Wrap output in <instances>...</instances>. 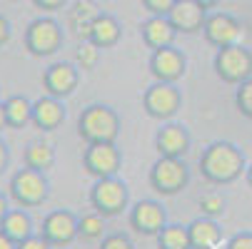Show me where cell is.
Returning a JSON list of instances; mask_svg holds the SVG:
<instances>
[{"mask_svg":"<svg viewBox=\"0 0 252 249\" xmlns=\"http://www.w3.org/2000/svg\"><path fill=\"white\" fill-rule=\"evenodd\" d=\"M197 167H200L202 180H207L215 187H225V185L237 182L247 172V160L237 145H232L227 139H218V142H210L202 150Z\"/></svg>","mask_w":252,"mask_h":249,"instance_id":"obj_1","label":"cell"},{"mask_svg":"<svg viewBox=\"0 0 252 249\" xmlns=\"http://www.w3.org/2000/svg\"><path fill=\"white\" fill-rule=\"evenodd\" d=\"M120 135V115L110 105H88L78 117V137L85 145H105V142H115Z\"/></svg>","mask_w":252,"mask_h":249,"instance_id":"obj_2","label":"cell"},{"mask_svg":"<svg viewBox=\"0 0 252 249\" xmlns=\"http://www.w3.org/2000/svg\"><path fill=\"white\" fill-rule=\"evenodd\" d=\"M90 207H93V212H97V215L105 217V220L120 217L123 212L130 209V187H127V182H123L118 174L95 180L93 187H90Z\"/></svg>","mask_w":252,"mask_h":249,"instance_id":"obj_3","label":"cell"},{"mask_svg":"<svg viewBox=\"0 0 252 249\" xmlns=\"http://www.w3.org/2000/svg\"><path fill=\"white\" fill-rule=\"evenodd\" d=\"M8 194L20 209H35L50 197V182L43 172L35 169H18L8 182Z\"/></svg>","mask_w":252,"mask_h":249,"instance_id":"obj_4","label":"cell"},{"mask_svg":"<svg viewBox=\"0 0 252 249\" xmlns=\"http://www.w3.org/2000/svg\"><path fill=\"white\" fill-rule=\"evenodd\" d=\"M150 187L162 197H175L190 185V167L177 157H158L148 174Z\"/></svg>","mask_w":252,"mask_h":249,"instance_id":"obj_5","label":"cell"},{"mask_svg":"<svg viewBox=\"0 0 252 249\" xmlns=\"http://www.w3.org/2000/svg\"><path fill=\"white\" fill-rule=\"evenodd\" d=\"M63 43H65V32H63V25L55 18L40 15L25 28V48L35 57L55 55L63 48Z\"/></svg>","mask_w":252,"mask_h":249,"instance_id":"obj_6","label":"cell"},{"mask_svg":"<svg viewBox=\"0 0 252 249\" xmlns=\"http://www.w3.org/2000/svg\"><path fill=\"white\" fill-rule=\"evenodd\" d=\"M215 75L227 85H242L245 80L252 78V50H247L245 45H230L215 53L212 60Z\"/></svg>","mask_w":252,"mask_h":249,"instance_id":"obj_7","label":"cell"},{"mask_svg":"<svg viewBox=\"0 0 252 249\" xmlns=\"http://www.w3.org/2000/svg\"><path fill=\"white\" fill-rule=\"evenodd\" d=\"M142 108L153 120L170 122L183 110V90L172 83H153L142 92Z\"/></svg>","mask_w":252,"mask_h":249,"instance_id":"obj_8","label":"cell"},{"mask_svg":"<svg viewBox=\"0 0 252 249\" xmlns=\"http://www.w3.org/2000/svg\"><path fill=\"white\" fill-rule=\"evenodd\" d=\"M127 224L140 237H158L170 222L162 202L158 199H140L127 209Z\"/></svg>","mask_w":252,"mask_h":249,"instance_id":"obj_9","label":"cell"},{"mask_svg":"<svg viewBox=\"0 0 252 249\" xmlns=\"http://www.w3.org/2000/svg\"><path fill=\"white\" fill-rule=\"evenodd\" d=\"M53 249H67L78 239V215L73 209H53L38 232Z\"/></svg>","mask_w":252,"mask_h":249,"instance_id":"obj_10","label":"cell"},{"mask_svg":"<svg viewBox=\"0 0 252 249\" xmlns=\"http://www.w3.org/2000/svg\"><path fill=\"white\" fill-rule=\"evenodd\" d=\"M83 167L95 180L102 177H115L123 167V152L115 147V142H105V145H85L83 150Z\"/></svg>","mask_w":252,"mask_h":249,"instance_id":"obj_11","label":"cell"},{"mask_svg":"<svg viewBox=\"0 0 252 249\" xmlns=\"http://www.w3.org/2000/svg\"><path fill=\"white\" fill-rule=\"evenodd\" d=\"M202 35H205V40L218 50L230 48V45H240L242 23L230 13H210L207 20H205Z\"/></svg>","mask_w":252,"mask_h":249,"instance_id":"obj_12","label":"cell"},{"mask_svg":"<svg viewBox=\"0 0 252 249\" xmlns=\"http://www.w3.org/2000/svg\"><path fill=\"white\" fill-rule=\"evenodd\" d=\"M188 73V57L183 50H177L175 45L162 48V50H153L150 55V75L155 78V83H172L177 85V80H183Z\"/></svg>","mask_w":252,"mask_h":249,"instance_id":"obj_13","label":"cell"},{"mask_svg":"<svg viewBox=\"0 0 252 249\" xmlns=\"http://www.w3.org/2000/svg\"><path fill=\"white\" fill-rule=\"evenodd\" d=\"M80 85V70L75 62H53L43 73V90L50 97L65 100Z\"/></svg>","mask_w":252,"mask_h":249,"instance_id":"obj_14","label":"cell"},{"mask_svg":"<svg viewBox=\"0 0 252 249\" xmlns=\"http://www.w3.org/2000/svg\"><path fill=\"white\" fill-rule=\"evenodd\" d=\"M190 145H192L190 130L180 122H165L155 135V150L160 157L185 160V155L190 152Z\"/></svg>","mask_w":252,"mask_h":249,"instance_id":"obj_15","label":"cell"},{"mask_svg":"<svg viewBox=\"0 0 252 249\" xmlns=\"http://www.w3.org/2000/svg\"><path fill=\"white\" fill-rule=\"evenodd\" d=\"M207 15L210 13L197 3V0H177L175 8L167 15V20L172 23L177 35L180 32H183V35H195V32H202Z\"/></svg>","mask_w":252,"mask_h":249,"instance_id":"obj_16","label":"cell"},{"mask_svg":"<svg viewBox=\"0 0 252 249\" xmlns=\"http://www.w3.org/2000/svg\"><path fill=\"white\" fill-rule=\"evenodd\" d=\"M67 117V110H65V102L58 100V97H50V95H43L38 100H32V127L40 130V132H53L58 130Z\"/></svg>","mask_w":252,"mask_h":249,"instance_id":"obj_17","label":"cell"},{"mask_svg":"<svg viewBox=\"0 0 252 249\" xmlns=\"http://www.w3.org/2000/svg\"><path fill=\"white\" fill-rule=\"evenodd\" d=\"M140 32H142V40H145V45L150 50L170 48V45H175V38H177V30L162 15H150L145 23L140 25Z\"/></svg>","mask_w":252,"mask_h":249,"instance_id":"obj_18","label":"cell"},{"mask_svg":"<svg viewBox=\"0 0 252 249\" xmlns=\"http://www.w3.org/2000/svg\"><path fill=\"white\" fill-rule=\"evenodd\" d=\"M123 38V25L115 15L110 13H100L97 20L93 23L90 28V35H88V40L97 48V50H110L120 43Z\"/></svg>","mask_w":252,"mask_h":249,"instance_id":"obj_19","label":"cell"},{"mask_svg":"<svg viewBox=\"0 0 252 249\" xmlns=\"http://www.w3.org/2000/svg\"><path fill=\"white\" fill-rule=\"evenodd\" d=\"M190 232V249H215L222 239V229L218 224V220L210 217H197L188 224Z\"/></svg>","mask_w":252,"mask_h":249,"instance_id":"obj_20","label":"cell"},{"mask_svg":"<svg viewBox=\"0 0 252 249\" xmlns=\"http://www.w3.org/2000/svg\"><path fill=\"white\" fill-rule=\"evenodd\" d=\"M23 162H25L28 169H35V172L45 174L55 165V147L45 139H32L23 152Z\"/></svg>","mask_w":252,"mask_h":249,"instance_id":"obj_21","label":"cell"},{"mask_svg":"<svg viewBox=\"0 0 252 249\" xmlns=\"http://www.w3.org/2000/svg\"><path fill=\"white\" fill-rule=\"evenodd\" d=\"M0 232L5 237H10L15 244H20V242H25L28 237L35 234V227H32V220H30L28 212L18 207V209H10L5 215V220L0 222Z\"/></svg>","mask_w":252,"mask_h":249,"instance_id":"obj_22","label":"cell"},{"mask_svg":"<svg viewBox=\"0 0 252 249\" xmlns=\"http://www.w3.org/2000/svg\"><path fill=\"white\" fill-rule=\"evenodd\" d=\"M100 10L95 3H90V0H78V3L73 5V10H70V30H75V35L80 40H88V35H90V28L93 23L97 20Z\"/></svg>","mask_w":252,"mask_h":249,"instance_id":"obj_23","label":"cell"},{"mask_svg":"<svg viewBox=\"0 0 252 249\" xmlns=\"http://www.w3.org/2000/svg\"><path fill=\"white\" fill-rule=\"evenodd\" d=\"M5 120H8V127L13 130H23L25 125L32 122V100H28L25 95H10L5 102Z\"/></svg>","mask_w":252,"mask_h":249,"instance_id":"obj_24","label":"cell"},{"mask_svg":"<svg viewBox=\"0 0 252 249\" xmlns=\"http://www.w3.org/2000/svg\"><path fill=\"white\" fill-rule=\"evenodd\" d=\"M105 234H107L105 217H100L97 212L78 215V239H83V242H102Z\"/></svg>","mask_w":252,"mask_h":249,"instance_id":"obj_25","label":"cell"},{"mask_svg":"<svg viewBox=\"0 0 252 249\" xmlns=\"http://www.w3.org/2000/svg\"><path fill=\"white\" fill-rule=\"evenodd\" d=\"M158 249H190V232L185 224H167L158 234Z\"/></svg>","mask_w":252,"mask_h":249,"instance_id":"obj_26","label":"cell"},{"mask_svg":"<svg viewBox=\"0 0 252 249\" xmlns=\"http://www.w3.org/2000/svg\"><path fill=\"white\" fill-rule=\"evenodd\" d=\"M197 207H200V217H210V220H218L225 215L227 209V199L220 194V192H207L197 199Z\"/></svg>","mask_w":252,"mask_h":249,"instance_id":"obj_27","label":"cell"},{"mask_svg":"<svg viewBox=\"0 0 252 249\" xmlns=\"http://www.w3.org/2000/svg\"><path fill=\"white\" fill-rule=\"evenodd\" d=\"M100 62V50L90 43V40H83L78 53H75V65L78 70H95Z\"/></svg>","mask_w":252,"mask_h":249,"instance_id":"obj_28","label":"cell"},{"mask_svg":"<svg viewBox=\"0 0 252 249\" xmlns=\"http://www.w3.org/2000/svg\"><path fill=\"white\" fill-rule=\"evenodd\" d=\"M235 108L242 117L252 120V78L245 80L242 85H237L235 90Z\"/></svg>","mask_w":252,"mask_h":249,"instance_id":"obj_29","label":"cell"},{"mask_svg":"<svg viewBox=\"0 0 252 249\" xmlns=\"http://www.w3.org/2000/svg\"><path fill=\"white\" fill-rule=\"evenodd\" d=\"M100 249H135V244L125 232H107L100 242Z\"/></svg>","mask_w":252,"mask_h":249,"instance_id":"obj_30","label":"cell"},{"mask_svg":"<svg viewBox=\"0 0 252 249\" xmlns=\"http://www.w3.org/2000/svg\"><path fill=\"white\" fill-rule=\"evenodd\" d=\"M175 3H177V0H142V5H145V10L150 15H162V18L170 15Z\"/></svg>","mask_w":252,"mask_h":249,"instance_id":"obj_31","label":"cell"},{"mask_svg":"<svg viewBox=\"0 0 252 249\" xmlns=\"http://www.w3.org/2000/svg\"><path fill=\"white\" fill-rule=\"evenodd\" d=\"M227 249H252V232H237L230 237Z\"/></svg>","mask_w":252,"mask_h":249,"instance_id":"obj_32","label":"cell"},{"mask_svg":"<svg viewBox=\"0 0 252 249\" xmlns=\"http://www.w3.org/2000/svg\"><path fill=\"white\" fill-rule=\"evenodd\" d=\"M18 249H53L40 234H32V237H28L25 242H20L18 244Z\"/></svg>","mask_w":252,"mask_h":249,"instance_id":"obj_33","label":"cell"},{"mask_svg":"<svg viewBox=\"0 0 252 249\" xmlns=\"http://www.w3.org/2000/svg\"><path fill=\"white\" fill-rule=\"evenodd\" d=\"M32 3H35V8H38V10H60V8H65V3H67V0H32Z\"/></svg>","mask_w":252,"mask_h":249,"instance_id":"obj_34","label":"cell"},{"mask_svg":"<svg viewBox=\"0 0 252 249\" xmlns=\"http://www.w3.org/2000/svg\"><path fill=\"white\" fill-rule=\"evenodd\" d=\"M10 35H13V30H10V20H8L5 15H0V48H3V45L10 40Z\"/></svg>","mask_w":252,"mask_h":249,"instance_id":"obj_35","label":"cell"},{"mask_svg":"<svg viewBox=\"0 0 252 249\" xmlns=\"http://www.w3.org/2000/svg\"><path fill=\"white\" fill-rule=\"evenodd\" d=\"M10 165V147L3 142V137H0V174H3Z\"/></svg>","mask_w":252,"mask_h":249,"instance_id":"obj_36","label":"cell"},{"mask_svg":"<svg viewBox=\"0 0 252 249\" xmlns=\"http://www.w3.org/2000/svg\"><path fill=\"white\" fill-rule=\"evenodd\" d=\"M8 212H10V207H8V197H5L3 192H0V222L5 220V215H8Z\"/></svg>","mask_w":252,"mask_h":249,"instance_id":"obj_37","label":"cell"},{"mask_svg":"<svg viewBox=\"0 0 252 249\" xmlns=\"http://www.w3.org/2000/svg\"><path fill=\"white\" fill-rule=\"evenodd\" d=\"M0 249H18V244L10 237H5L3 232H0Z\"/></svg>","mask_w":252,"mask_h":249,"instance_id":"obj_38","label":"cell"},{"mask_svg":"<svg viewBox=\"0 0 252 249\" xmlns=\"http://www.w3.org/2000/svg\"><path fill=\"white\" fill-rule=\"evenodd\" d=\"M197 3H200L205 10H212V8H218V5L222 3V0H197Z\"/></svg>","mask_w":252,"mask_h":249,"instance_id":"obj_39","label":"cell"},{"mask_svg":"<svg viewBox=\"0 0 252 249\" xmlns=\"http://www.w3.org/2000/svg\"><path fill=\"white\" fill-rule=\"evenodd\" d=\"M8 127V120H5V108H3V102H0V132H3Z\"/></svg>","mask_w":252,"mask_h":249,"instance_id":"obj_40","label":"cell"},{"mask_svg":"<svg viewBox=\"0 0 252 249\" xmlns=\"http://www.w3.org/2000/svg\"><path fill=\"white\" fill-rule=\"evenodd\" d=\"M245 180H247V185L252 187V165H247V172H245Z\"/></svg>","mask_w":252,"mask_h":249,"instance_id":"obj_41","label":"cell"},{"mask_svg":"<svg viewBox=\"0 0 252 249\" xmlns=\"http://www.w3.org/2000/svg\"><path fill=\"white\" fill-rule=\"evenodd\" d=\"M10 3H18V0H10Z\"/></svg>","mask_w":252,"mask_h":249,"instance_id":"obj_42","label":"cell"}]
</instances>
